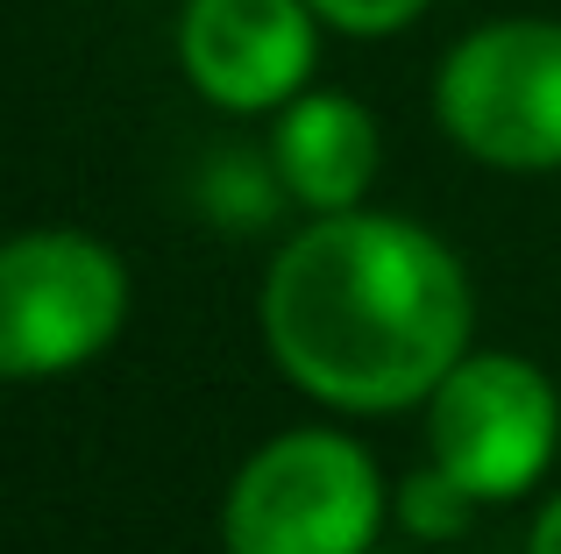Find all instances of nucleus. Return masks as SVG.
Masks as SVG:
<instances>
[{
	"label": "nucleus",
	"mask_w": 561,
	"mask_h": 554,
	"mask_svg": "<svg viewBox=\"0 0 561 554\" xmlns=\"http://www.w3.org/2000/svg\"><path fill=\"white\" fill-rule=\"evenodd\" d=\"M526 554H561V490H554L548 505H540L534 533H526Z\"/></svg>",
	"instance_id": "obj_10"
},
{
	"label": "nucleus",
	"mask_w": 561,
	"mask_h": 554,
	"mask_svg": "<svg viewBox=\"0 0 561 554\" xmlns=\"http://www.w3.org/2000/svg\"><path fill=\"white\" fill-rule=\"evenodd\" d=\"M434 122L491 171H561V22H483L440 57Z\"/></svg>",
	"instance_id": "obj_3"
},
{
	"label": "nucleus",
	"mask_w": 561,
	"mask_h": 554,
	"mask_svg": "<svg viewBox=\"0 0 561 554\" xmlns=\"http://www.w3.org/2000/svg\"><path fill=\"white\" fill-rule=\"evenodd\" d=\"M383 527V476L370 448L334 427L263 441L220 505L228 554H370Z\"/></svg>",
	"instance_id": "obj_2"
},
{
	"label": "nucleus",
	"mask_w": 561,
	"mask_h": 554,
	"mask_svg": "<svg viewBox=\"0 0 561 554\" xmlns=\"http://www.w3.org/2000/svg\"><path fill=\"white\" fill-rule=\"evenodd\" d=\"M313 57V0H185L179 14V65L220 114H277L306 93Z\"/></svg>",
	"instance_id": "obj_6"
},
{
	"label": "nucleus",
	"mask_w": 561,
	"mask_h": 554,
	"mask_svg": "<svg viewBox=\"0 0 561 554\" xmlns=\"http://www.w3.org/2000/svg\"><path fill=\"white\" fill-rule=\"evenodd\" d=\"M561 448V391L540 362L505 348H469L426 391V462L477 505H505L548 476Z\"/></svg>",
	"instance_id": "obj_5"
},
{
	"label": "nucleus",
	"mask_w": 561,
	"mask_h": 554,
	"mask_svg": "<svg viewBox=\"0 0 561 554\" xmlns=\"http://www.w3.org/2000/svg\"><path fill=\"white\" fill-rule=\"evenodd\" d=\"M383 164V136L370 107L348 93H299L277 107L271 122V171L285 185V199H299L306 213H348L370 199Z\"/></svg>",
	"instance_id": "obj_7"
},
{
	"label": "nucleus",
	"mask_w": 561,
	"mask_h": 554,
	"mask_svg": "<svg viewBox=\"0 0 561 554\" xmlns=\"http://www.w3.org/2000/svg\"><path fill=\"white\" fill-rule=\"evenodd\" d=\"M426 8H434V0H313V14L328 28H342V36H398V28L420 22Z\"/></svg>",
	"instance_id": "obj_9"
},
{
	"label": "nucleus",
	"mask_w": 561,
	"mask_h": 554,
	"mask_svg": "<svg viewBox=\"0 0 561 554\" xmlns=\"http://www.w3.org/2000/svg\"><path fill=\"white\" fill-rule=\"evenodd\" d=\"M469 270L405 213H313L263 277V342L306 399L398 413L469 356Z\"/></svg>",
	"instance_id": "obj_1"
},
{
	"label": "nucleus",
	"mask_w": 561,
	"mask_h": 554,
	"mask_svg": "<svg viewBox=\"0 0 561 554\" xmlns=\"http://www.w3.org/2000/svg\"><path fill=\"white\" fill-rule=\"evenodd\" d=\"M128 270L85 228H28L0 242V384L71 377L122 334Z\"/></svg>",
	"instance_id": "obj_4"
},
{
	"label": "nucleus",
	"mask_w": 561,
	"mask_h": 554,
	"mask_svg": "<svg viewBox=\"0 0 561 554\" xmlns=\"http://www.w3.org/2000/svg\"><path fill=\"white\" fill-rule=\"evenodd\" d=\"M469 512H477V498H469L455 476H440L434 462H426L420 476H405V498H398L405 533H420V541H448V533H462Z\"/></svg>",
	"instance_id": "obj_8"
}]
</instances>
